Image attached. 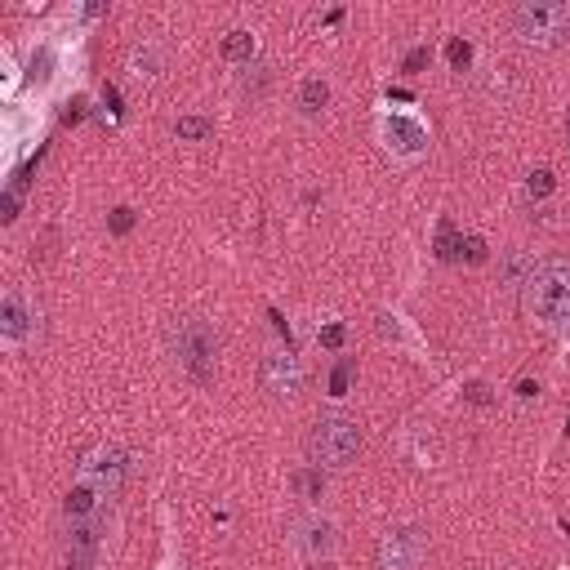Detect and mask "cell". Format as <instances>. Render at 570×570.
<instances>
[{
    "mask_svg": "<svg viewBox=\"0 0 570 570\" xmlns=\"http://www.w3.org/2000/svg\"><path fill=\"white\" fill-rule=\"evenodd\" d=\"M424 557V535L410 526H397L379 539V566L383 570H415Z\"/></svg>",
    "mask_w": 570,
    "mask_h": 570,
    "instance_id": "7",
    "label": "cell"
},
{
    "mask_svg": "<svg viewBox=\"0 0 570 570\" xmlns=\"http://www.w3.org/2000/svg\"><path fill=\"white\" fill-rule=\"evenodd\" d=\"M553 188H557V174H553V170H531V179H526V197H531V201L553 197Z\"/></svg>",
    "mask_w": 570,
    "mask_h": 570,
    "instance_id": "20",
    "label": "cell"
},
{
    "mask_svg": "<svg viewBox=\"0 0 570 570\" xmlns=\"http://www.w3.org/2000/svg\"><path fill=\"white\" fill-rule=\"evenodd\" d=\"M463 259L468 263H486V241L481 236H463Z\"/></svg>",
    "mask_w": 570,
    "mask_h": 570,
    "instance_id": "26",
    "label": "cell"
},
{
    "mask_svg": "<svg viewBox=\"0 0 570 570\" xmlns=\"http://www.w3.org/2000/svg\"><path fill=\"white\" fill-rule=\"evenodd\" d=\"M566 433H570V419H566Z\"/></svg>",
    "mask_w": 570,
    "mask_h": 570,
    "instance_id": "35",
    "label": "cell"
},
{
    "mask_svg": "<svg viewBox=\"0 0 570 570\" xmlns=\"http://www.w3.org/2000/svg\"><path fill=\"white\" fill-rule=\"evenodd\" d=\"M174 134H179V138H188V143H201V138H210V134H215V125H210L206 116H179Z\"/></svg>",
    "mask_w": 570,
    "mask_h": 570,
    "instance_id": "19",
    "label": "cell"
},
{
    "mask_svg": "<svg viewBox=\"0 0 570 570\" xmlns=\"http://www.w3.org/2000/svg\"><path fill=\"white\" fill-rule=\"evenodd\" d=\"M343 339H347V330H343L339 321H330V326L321 330V347H330V352H339V347H343Z\"/></svg>",
    "mask_w": 570,
    "mask_h": 570,
    "instance_id": "25",
    "label": "cell"
},
{
    "mask_svg": "<svg viewBox=\"0 0 570 570\" xmlns=\"http://www.w3.org/2000/svg\"><path fill=\"white\" fill-rule=\"evenodd\" d=\"M347 383H352V361H339L330 374V397H347Z\"/></svg>",
    "mask_w": 570,
    "mask_h": 570,
    "instance_id": "23",
    "label": "cell"
},
{
    "mask_svg": "<svg viewBox=\"0 0 570 570\" xmlns=\"http://www.w3.org/2000/svg\"><path fill=\"white\" fill-rule=\"evenodd\" d=\"M85 116H90V103H85V99H72V103L63 108V125H81Z\"/></svg>",
    "mask_w": 570,
    "mask_h": 570,
    "instance_id": "27",
    "label": "cell"
},
{
    "mask_svg": "<svg viewBox=\"0 0 570 570\" xmlns=\"http://www.w3.org/2000/svg\"><path fill=\"white\" fill-rule=\"evenodd\" d=\"M103 103H108V112H112V116L125 112V108H120V90H116V85H103Z\"/></svg>",
    "mask_w": 570,
    "mask_h": 570,
    "instance_id": "29",
    "label": "cell"
},
{
    "mask_svg": "<svg viewBox=\"0 0 570 570\" xmlns=\"http://www.w3.org/2000/svg\"><path fill=\"white\" fill-rule=\"evenodd\" d=\"M308 455L317 459V468H347L361 455V428L347 415H321L308 433Z\"/></svg>",
    "mask_w": 570,
    "mask_h": 570,
    "instance_id": "3",
    "label": "cell"
},
{
    "mask_svg": "<svg viewBox=\"0 0 570 570\" xmlns=\"http://www.w3.org/2000/svg\"><path fill=\"white\" fill-rule=\"evenodd\" d=\"M570 27V4L566 0H526L513 9V31L526 45H557Z\"/></svg>",
    "mask_w": 570,
    "mask_h": 570,
    "instance_id": "4",
    "label": "cell"
},
{
    "mask_svg": "<svg viewBox=\"0 0 570 570\" xmlns=\"http://www.w3.org/2000/svg\"><path fill=\"white\" fill-rule=\"evenodd\" d=\"M63 570H90V566H81V562H72V557H63Z\"/></svg>",
    "mask_w": 570,
    "mask_h": 570,
    "instance_id": "34",
    "label": "cell"
},
{
    "mask_svg": "<svg viewBox=\"0 0 570 570\" xmlns=\"http://www.w3.org/2000/svg\"><path fill=\"white\" fill-rule=\"evenodd\" d=\"M224 58H228V63H250V58H254V36H250L245 27H236V31L224 36Z\"/></svg>",
    "mask_w": 570,
    "mask_h": 570,
    "instance_id": "16",
    "label": "cell"
},
{
    "mask_svg": "<svg viewBox=\"0 0 570 570\" xmlns=\"http://www.w3.org/2000/svg\"><path fill=\"white\" fill-rule=\"evenodd\" d=\"M0 219H4V224L18 219V197H13V192H4V215H0Z\"/></svg>",
    "mask_w": 570,
    "mask_h": 570,
    "instance_id": "32",
    "label": "cell"
},
{
    "mask_svg": "<svg viewBox=\"0 0 570 570\" xmlns=\"http://www.w3.org/2000/svg\"><path fill=\"white\" fill-rule=\"evenodd\" d=\"M335 544H339L335 522H326V517H299V522H294V548H299L308 562H326V557L335 553Z\"/></svg>",
    "mask_w": 570,
    "mask_h": 570,
    "instance_id": "8",
    "label": "cell"
},
{
    "mask_svg": "<svg viewBox=\"0 0 570 570\" xmlns=\"http://www.w3.org/2000/svg\"><path fill=\"white\" fill-rule=\"evenodd\" d=\"M446 63L455 67V72H468V63H472V45L468 40H446Z\"/></svg>",
    "mask_w": 570,
    "mask_h": 570,
    "instance_id": "21",
    "label": "cell"
},
{
    "mask_svg": "<svg viewBox=\"0 0 570 570\" xmlns=\"http://www.w3.org/2000/svg\"><path fill=\"white\" fill-rule=\"evenodd\" d=\"M463 397H468V401H472V406H490V388H486V383H481V379H472V383H468V388H463Z\"/></svg>",
    "mask_w": 570,
    "mask_h": 570,
    "instance_id": "28",
    "label": "cell"
},
{
    "mask_svg": "<svg viewBox=\"0 0 570 570\" xmlns=\"http://www.w3.org/2000/svg\"><path fill=\"white\" fill-rule=\"evenodd\" d=\"M526 303L535 321L562 326L570 321V259H544L526 276Z\"/></svg>",
    "mask_w": 570,
    "mask_h": 570,
    "instance_id": "1",
    "label": "cell"
},
{
    "mask_svg": "<svg viewBox=\"0 0 570 570\" xmlns=\"http://www.w3.org/2000/svg\"><path fill=\"white\" fill-rule=\"evenodd\" d=\"M63 513H67V522H90V517H99V490H94V486H76V490H67Z\"/></svg>",
    "mask_w": 570,
    "mask_h": 570,
    "instance_id": "12",
    "label": "cell"
},
{
    "mask_svg": "<svg viewBox=\"0 0 570 570\" xmlns=\"http://www.w3.org/2000/svg\"><path fill=\"white\" fill-rule=\"evenodd\" d=\"M428 58H433V49H428V45H419V49H410V54H406L401 72H410V76H415V72H424V67H428Z\"/></svg>",
    "mask_w": 570,
    "mask_h": 570,
    "instance_id": "24",
    "label": "cell"
},
{
    "mask_svg": "<svg viewBox=\"0 0 570 570\" xmlns=\"http://www.w3.org/2000/svg\"><path fill=\"white\" fill-rule=\"evenodd\" d=\"M54 67H58V54L49 45H36V54L27 58V85H49Z\"/></svg>",
    "mask_w": 570,
    "mask_h": 570,
    "instance_id": "13",
    "label": "cell"
},
{
    "mask_svg": "<svg viewBox=\"0 0 570 570\" xmlns=\"http://www.w3.org/2000/svg\"><path fill=\"white\" fill-rule=\"evenodd\" d=\"M379 138H383V147L388 152H397V156H419L424 147H428V129H424V120L410 112H388L379 120Z\"/></svg>",
    "mask_w": 570,
    "mask_h": 570,
    "instance_id": "5",
    "label": "cell"
},
{
    "mask_svg": "<svg viewBox=\"0 0 570 570\" xmlns=\"http://www.w3.org/2000/svg\"><path fill=\"white\" fill-rule=\"evenodd\" d=\"M535 392H539V383H531V379H522V383H517V397H526V401H531Z\"/></svg>",
    "mask_w": 570,
    "mask_h": 570,
    "instance_id": "33",
    "label": "cell"
},
{
    "mask_svg": "<svg viewBox=\"0 0 570 570\" xmlns=\"http://www.w3.org/2000/svg\"><path fill=\"white\" fill-rule=\"evenodd\" d=\"M99 539H103V517L72 522V526H67V557L81 562V566H94V557H99Z\"/></svg>",
    "mask_w": 570,
    "mask_h": 570,
    "instance_id": "10",
    "label": "cell"
},
{
    "mask_svg": "<svg viewBox=\"0 0 570 570\" xmlns=\"http://www.w3.org/2000/svg\"><path fill=\"white\" fill-rule=\"evenodd\" d=\"M259 383H263V392L290 401V397L303 388V365H299V356H294V352H267L263 365H259Z\"/></svg>",
    "mask_w": 570,
    "mask_h": 570,
    "instance_id": "6",
    "label": "cell"
},
{
    "mask_svg": "<svg viewBox=\"0 0 570 570\" xmlns=\"http://www.w3.org/2000/svg\"><path fill=\"white\" fill-rule=\"evenodd\" d=\"M170 352H174V361L197 379V383H210L215 379V356H219V339H215V330L206 326V321H197V317H179L174 326H170Z\"/></svg>",
    "mask_w": 570,
    "mask_h": 570,
    "instance_id": "2",
    "label": "cell"
},
{
    "mask_svg": "<svg viewBox=\"0 0 570 570\" xmlns=\"http://www.w3.org/2000/svg\"><path fill=\"white\" fill-rule=\"evenodd\" d=\"M108 232H112V236H129V232H134V210H129V206H116L112 215H108Z\"/></svg>",
    "mask_w": 570,
    "mask_h": 570,
    "instance_id": "22",
    "label": "cell"
},
{
    "mask_svg": "<svg viewBox=\"0 0 570 570\" xmlns=\"http://www.w3.org/2000/svg\"><path fill=\"white\" fill-rule=\"evenodd\" d=\"M81 468H85V477H94L103 490H120L129 459H125V451H116V446H99V451H90V455H85Z\"/></svg>",
    "mask_w": 570,
    "mask_h": 570,
    "instance_id": "9",
    "label": "cell"
},
{
    "mask_svg": "<svg viewBox=\"0 0 570 570\" xmlns=\"http://www.w3.org/2000/svg\"><path fill=\"white\" fill-rule=\"evenodd\" d=\"M27 330H31V312H27L22 294H18V290H9V294L0 299V335L18 343V339H27Z\"/></svg>",
    "mask_w": 570,
    "mask_h": 570,
    "instance_id": "11",
    "label": "cell"
},
{
    "mask_svg": "<svg viewBox=\"0 0 570 570\" xmlns=\"http://www.w3.org/2000/svg\"><path fill=\"white\" fill-rule=\"evenodd\" d=\"M388 103H415V90H406V85H388Z\"/></svg>",
    "mask_w": 570,
    "mask_h": 570,
    "instance_id": "30",
    "label": "cell"
},
{
    "mask_svg": "<svg viewBox=\"0 0 570 570\" xmlns=\"http://www.w3.org/2000/svg\"><path fill=\"white\" fill-rule=\"evenodd\" d=\"M299 103H303V112H321V108L330 103V85L317 81V76H308V81L299 85Z\"/></svg>",
    "mask_w": 570,
    "mask_h": 570,
    "instance_id": "17",
    "label": "cell"
},
{
    "mask_svg": "<svg viewBox=\"0 0 570 570\" xmlns=\"http://www.w3.org/2000/svg\"><path fill=\"white\" fill-rule=\"evenodd\" d=\"M437 259H442V263H455V259H463V236L455 232V224H451V219H442V224H437Z\"/></svg>",
    "mask_w": 570,
    "mask_h": 570,
    "instance_id": "15",
    "label": "cell"
},
{
    "mask_svg": "<svg viewBox=\"0 0 570 570\" xmlns=\"http://www.w3.org/2000/svg\"><path fill=\"white\" fill-rule=\"evenodd\" d=\"M129 72H134L138 81H152V76L161 72V54H156L152 45H134V49H129Z\"/></svg>",
    "mask_w": 570,
    "mask_h": 570,
    "instance_id": "14",
    "label": "cell"
},
{
    "mask_svg": "<svg viewBox=\"0 0 570 570\" xmlns=\"http://www.w3.org/2000/svg\"><path fill=\"white\" fill-rule=\"evenodd\" d=\"M566 129H570V120H566Z\"/></svg>",
    "mask_w": 570,
    "mask_h": 570,
    "instance_id": "36",
    "label": "cell"
},
{
    "mask_svg": "<svg viewBox=\"0 0 570 570\" xmlns=\"http://www.w3.org/2000/svg\"><path fill=\"white\" fill-rule=\"evenodd\" d=\"M290 486H294L303 499H321V495H326V477H321V468H299V472L290 477Z\"/></svg>",
    "mask_w": 570,
    "mask_h": 570,
    "instance_id": "18",
    "label": "cell"
},
{
    "mask_svg": "<svg viewBox=\"0 0 570 570\" xmlns=\"http://www.w3.org/2000/svg\"><path fill=\"white\" fill-rule=\"evenodd\" d=\"M379 335H392V339H401V326H397V317L379 312Z\"/></svg>",
    "mask_w": 570,
    "mask_h": 570,
    "instance_id": "31",
    "label": "cell"
}]
</instances>
